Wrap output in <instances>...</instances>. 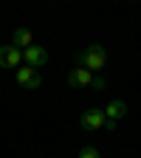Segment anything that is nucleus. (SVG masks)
Wrapping results in <instances>:
<instances>
[{
  "mask_svg": "<svg viewBox=\"0 0 141 158\" xmlns=\"http://www.w3.org/2000/svg\"><path fill=\"white\" fill-rule=\"evenodd\" d=\"M105 88H107V82H105L102 76H96V79H93V90H105Z\"/></svg>",
  "mask_w": 141,
  "mask_h": 158,
  "instance_id": "9d476101",
  "label": "nucleus"
},
{
  "mask_svg": "<svg viewBox=\"0 0 141 158\" xmlns=\"http://www.w3.org/2000/svg\"><path fill=\"white\" fill-rule=\"evenodd\" d=\"M93 73L85 71V68H73L68 71V88H93Z\"/></svg>",
  "mask_w": 141,
  "mask_h": 158,
  "instance_id": "423d86ee",
  "label": "nucleus"
},
{
  "mask_svg": "<svg viewBox=\"0 0 141 158\" xmlns=\"http://www.w3.org/2000/svg\"><path fill=\"white\" fill-rule=\"evenodd\" d=\"M107 62H110V54H107L105 45H99V43H96V45H88L85 51L76 54V68H85V71H90L93 76H96L99 71H105Z\"/></svg>",
  "mask_w": 141,
  "mask_h": 158,
  "instance_id": "f257e3e1",
  "label": "nucleus"
},
{
  "mask_svg": "<svg viewBox=\"0 0 141 158\" xmlns=\"http://www.w3.org/2000/svg\"><path fill=\"white\" fill-rule=\"evenodd\" d=\"M11 45L17 48V51H26V48H31L34 45V34H31V28H14V34H11Z\"/></svg>",
  "mask_w": 141,
  "mask_h": 158,
  "instance_id": "6e6552de",
  "label": "nucleus"
},
{
  "mask_svg": "<svg viewBox=\"0 0 141 158\" xmlns=\"http://www.w3.org/2000/svg\"><path fill=\"white\" fill-rule=\"evenodd\" d=\"M76 158H102V152H99L96 147H82Z\"/></svg>",
  "mask_w": 141,
  "mask_h": 158,
  "instance_id": "1a4fd4ad",
  "label": "nucleus"
},
{
  "mask_svg": "<svg viewBox=\"0 0 141 158\" xmlns=\"http://www.w3.org/2000/svg\"><path fill=\"white\" fill-rule=\"evenodd\" d=\"M23 62H26L28 68L39 71V68H45V62H48V51H45L43 45H31V48L23 51Z\"/></svg>",
  "mask_w": 141,
  "mask_h": 158,
  "instance_id": "20e7f679",
  "label": "nucleus"
},
{
  "mask_svg": "<svg viewBox=\"0 0 141 158\" xmlns=\"http://www.w3.org/2000/svg\"><path fill=\"white\" fill-rule=\"evenodd\" d=\"M23 65V51H17L14 45H0V68H20Z\"/></svg>",
  "mask_w": 141,
  "mask_h": 158,
  "instance_id": "39448f33",
  "label": "nucleus"
},
{
  "mask_svg": "<svg viewBox=\"0 0 141 158\" xmlns=\"http://www.w3.org/2000/svg\"><path fill=\"white\" fill-rule=\"evenodd\" d=\"M105 110L102 107H90V110H85L82 116H79V127H82L85 133H93V130H102L105 127Z\"/></svg>",
  "mask_w": 141,
  "mask_h": 158,
  "instance_id": "f03ea898",
  "label": "nucleus"
},
{
  "mask_svg": "<svg viewBox=\"0 0 141 158\" xmlns=\"http://www.w3.org/2000/svg\"><path fill=\"white\" fill-rule=\"evenodd\" d=\"M124 116H127V102H122V99H113V102H107V107H105V118H107V122L118 124Z\"/></svg>",
  "mask_w": 141,
  "mask_h": 158,
  "instance_id": "0eeeda50",
  "label": "nucleus"
},
{
  "mask_svg": "<svg viewBox=\"0 0 141 158\" xmlns=\"http://www.w3.org/2000/svg\"><path fill=\"white\" fill-rule=\"evenodd\" d=\"M14 79H17V85H23V88H28V90H37V88H43V76H39V71H34V68H17L14 71Z\"/></svg>",
  "mask_w": 141,
  "mask_h": 158,
  "instance_id": "7ed1b4c3",
  "label": "nucleus"
}]
</instances>
